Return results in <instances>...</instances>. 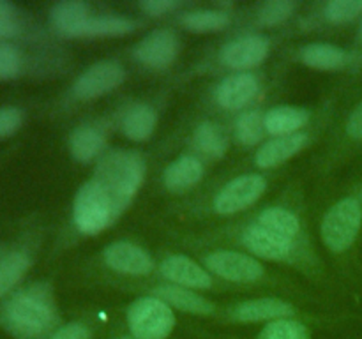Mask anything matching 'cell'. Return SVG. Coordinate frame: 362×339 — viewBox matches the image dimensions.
I'll return each instance as SVG.
<instances>
[{"label":"cell","mask_w":362,"mask_h":339,"mask_svg":"<svg viewBox=\"0 0 362 339\" xmlns=\"http://www.w3.org/2000/svg\"><path fill=\"white\" fill-rule=\"evenodd\" d=\"M57 321L52 290L34 282L11 293L0 307V325L16 339H41Z\"/></svg>","instance_id":"6da1fadb"},{"label":"cell","mask_w":362,"mask_h":339,"mask_svg":"<svg viewBox=\"0 0 362 339\" xmlns=\"http://www.w3.org/2000/svg\"><path fill=\"white\" fill-rule=\"evenodd\" d=\"M144 177V157L134 150L119 148V150H112L103 155L95 168L94 180L112 198L117 212L120 214L140 189Z\"/></svg>","instance_id":"7a4b0ae2"},{"label":"cell","mask_w":362,"mask_h":339,"mask_svg":"<svg viewBox=\"0 0 362 339\" xmlns=\"http://www.w3.org/2000/svg\"><path fill=\"white\" fill-rule=\"evenodd\" d=\"M73 215L74 225L81 233L95 235L103 232L119 215V212L106 191L92 179L78 191L74 198Z\"/></svg>","instance_id":"3957f363"},{"label":"cell","mask_w":362,"mask_h":339,"mask_svg":"<svg viewBox=\"0 0 362 339\" xmlns=\"http://www.w3.org/2000/svg\"><path fill=\"white\" fill-rule=\"evenodd\" d=\"M127 323L136 339H165L175 327V314L165 300L145 297L131 304Z\"/></svg>","instance_id":"277c9868"},{"label":"cell","mask_w":362,"mask_h":339,"mask_svg":"<svg viewBox=\"0 0 362 339\" xmlns=\"http://www.w3.org/2000/svg\"><path fill=\"white\" fill-rule=\"evenodd\" d=\"M362 225V207L356 198L338 201L322 221V239L331 251H346L356 240Z\"/></svg>","instance_id":"5b68a950"},{"label":"cell","mask_w":362,"mask_h":339,"mask_svg":"<svg viewBox=\"0 0 362 339\" xmlns=\"http://www.w3.org/2000/svg\"><path fill=\"white\" fill-rule=\"evenodd\" d=\"M267 182L262 175L247 173L230 180L218 193L214 200V208L219 214H235L253 205L264 194Z\"/></svg>","instance_id":"8992f818"},{"label":"cell","mask_w":362,"mask_h":339,"mask_svg":"<svg viewBox=\"0 0 362 339\" xmlns=\"http://www.w3.org/2000/svg\"><path fill=\"white\" fill-rule=\"evenodd\" d=\"M126 78L124 67L115 60H103L88 67L73 85V95L78 99H94L119 87Z\"/></svg>","instance_id":"52a82bcc"},{"label":"cell","mask_w":362,"mask_h":339,"mask_svg":"<svg viewBox=\"0 0 362 339\" xmlns=\"http://www.w3.org/2000/svg\"><path fill=\"white\" fill-rule=\"evenodd\" d=\"M205 263L212 272L228 281H257L264 275V267L260 261L250 254L237 253V251H214L209 254Z\"/></svg>","instance_id":"ba28073f"},{"label":"cell","mask_w":362,"mask_h":339,"mask_svg":"<svg viewBox=\"0 0 362 339\" xmlns=\"http://www.w3.org/2000/svg\"><path fill=\"white\" fill-rule=\"evenodd\" d=\"M179 37L168 28H159L145 35L134 48L138 62L152 69H165L179 53Z\"/></svg>","instance_id":"9c48e42d"},{"label":"cell","mask_w":362,"mask_h":339,"mask_svg":"<svg viewBox=\"0 0 362 339\" xmlns=\"http://www.w3.org/2000/svg\"><path fill=\"white\" fill-rule=\"evenodd\" d=\"M269 39L260 34H247L232 39L221 49V62L232 69H251L265 60Z\"/></svg>","instance_id":"30bf717a"},{"label":"cell","mask_w":362,"mask_h":339,"mask_svg":"<svg viewBox=\"0 0 362 339\" xmlns=\"http://www.w3.org/2000/svg\"><path fill=\"white\" fill-rule=\"evenodd\" d=\"M105 261L113 270L131 275H145L154 268L151 254L136 244L126 240L110 244L105 249Z\"/></svg>","instance_id":"8fae6325"},{"label":"cell","mask_w":362,"mask_h":339,"mask_svg":"<svg viewBox=\"0 0 362 339\" xmlns=\"http://www.w3.org/2000/svg\"><path fill=\"white\" fill-rule=\"evenodd\" d=\"M244 244L251 253L258 254L262 258H269V260H281L292 253V239L283 237L279 233L272 232V230L265 228V226L251 225L246 228L243 235Z\"/></svg>","instance_id":"7c38bea8"},{"label":"cell","mask_w":362,"mask_h":339,"mask_svg":"<svg viewBox=\"0 0 362 339\" xmlns=\"http://www.w3.org/2000/svg\"><path fill=\"white\" fill-rule=\"evenodd\" d=\"M258 80L251 73H235L226 76L216 88V99L226 109H239L258 94Z\"/></svg>","instance_id":"4fadbf2b"},{"label":"cell","mask_w":362,"mask_h":339,"mask_svg":"<svg viewBox=\"0 0 362 339\" xmlns=\"http://www.w3.org/2000/svg\"><path fill=\"white\" fill-rule=\"evenodd\" d=\"M161 274L168 281L177 282L179 286H187V288H211L212 279L205 268H202L197 261L184 254H173L163 260Z\"/></svg>","instance_id":"5bb4252c"},{"label":"cell","mask_w":362,"mask_h":339,"mask_svg":"<svg viewBox=\"0 0 362 339\" xmlns=\"http://www.w3.org/2000/svg\"><path fill=\"white\" fill-rule=\"evenodd\" d=\"M90 18L88 4L80 0H62L49 9V21L55 32L66 37H76V32Z\"/></svg>","instance_id":"9a60e30c"},{"label":"cell","mask_w":362,"mask_h":339,"mask_svg":"<svg viewBox=\"0 0 362 339\" xmlns=\"http://www.w3.org/2000/svg\"><path fill=\"white\" fill-rule=\"evenodd\" d=\"M308 145V134L296 133L290 136H279L276 140L267 141L257 152V165L260 168H272V166L281 165L283 161L296 155Z\"/></svg>","instance_id":"2e32d148"},{"label":"cell","mask_w":362,"mask_h":339,"mask_svg":"<svg viewBox=\"0 0 362 339\" xmlns=\"http://www.w3.org/2000/svg\"><path fill=\"white\" fill-rule=\"evenodd\" d=\"M293 314V307L281 299H255L239 304L233 311V316L240 321H264V320H281Z\"/></svg>","instance_id":"e0dca14e"},{"label":"cell","mask_w":362,"mask_h":339,"mask_svg":"<svg viewBox=\"0 0 362 339\" xmlns=\"http://www.w3.org/2000/svg\"><path fill=\"white\" fill-rule=\"evenodd\" d=\"M106 147V136L101 127L83 124L73 131L69 138V148L74 159L81 162H88L98 157Z\"/></svg>","instance_id":"ac0fdd59"},{"label":"cell","mask_w":362,"mask_h":339,"mask_svg":"<svg viewBox=\"0 0 362 339\" xmlns=\"http://www.w3.org/2000/svg\"><path fill=\"white\" fill-rule=\"evenodd\" d=\"M265 120V131L278 136H290L296 134L300 127L306 126L310 120V113L304 108L296 106H278V108L269 109Z\"/></svg>","instance_id":"d6986e66"},{"label":"cell","mask_w":362,"mask_h":339,"mask_svg":"<svg viewBox=\"0 0 362 339\" xmlns=\"http://www.w3.org/2000/svg\"><path fill=\"white\" fill-rule=\"evenodd\" d=\"M204 175V165L193 155H180L165 170V184L172 191H182L194 186Z\"/></svg>","instance_id":"ffe728a7"},{"label":"cell","mask_w":362,"mask_h":339,"mask_svg":"<svg viewBox=\"0 0 362 339\" xmlns=\"http://www.w3.org/2000/svg\"><path fill=\"white\" fill-rule=\"evenodd\" d=\"M158 124V113L152 106L138 102L133 105L122 119V133L126 134L129 140L144 141L154 133V127Z\"/></svg>","instance_id":"44dd1931"},{"label":"cell","mask_w":362,"mask_h":339,"mask_svg":"<svg viewBox=\"0 0 362 339\" xmlns=\"http://www.w3.org/2000/svg\"><path fill=\"white\" fill-rule=\"evenodd\" d=\"M300 59L306 66L315 69H339L349 60V53L343 48L327 42H311L300 49Z\"/></svg>","instance_id":"7402d4cb"},{"label":"cell","mask_w":362,"mask_h":339,"mask_svg":"<svg viewBox=\"0 0 362 339\" xmlns=\"http://www.w3.org/2000/svg\"><path fill=\"white\" fill-rule=\"evenodd\" d=\"M156 297L165 300L170 306L182 309L186 313H197V314H209L212 313V304L207 302L204 297L197 295L191 290H186L184 286L175 285H163L156 290Z\"/></svg>","instance_id":"603a6c76"},{"label":"cell","mask_w":362,"mask_h":339,"mask_svg":"<svg viewBox=\"0 0 362 339\" xmlns=\"http://www.w3.org/2000/svg\"><path fill=\"white\" fill-rule=\"evenodd\" d=\"M136 23L129 18L99 14L90 16L76 32V37H101V35H124L134 30Z\"/></svg>","instance_id":"cb8c5ba5"},{"label":"cell","mask_w":362,"mask_h":339,"mask_svg":"<svg viewBox=\"0 0 362 339\" xmlns=\"http://www.w3.org/2000/svg\"><path fill=\"white\" fill-rule=\"evenodd\" d=\"M30 267V258L23 251H13L0 260V299L9 295L11 290L23 279Z\"/></svg>","instance_id":"d4e9b609"},{"label":"cell","mask_w":362,"mask_h":339,"mask_svg":"<svg viewBox=\"0 0 362 339\" xmlns=\"http://www.w3.org/2000/svg\"><path fill=\"white\" fill-rule=\"evenodd\" d=\"M258 225L265 226V228L272 230V232L279 233L283 237H296L300 230L299 218L293 214L292 210L283 207H271L265 208L260 215H258Z\"/></svg>","instance_id":"484cf974"},{"label":"cell","mask_w":362,"mask_h":339,"mask_svg":"<svg viewBox=\"0 0 362 339\" xmlns=\"http://www.w3.org/2000/svg\"><path fill=\"white\" fill-rule=\"evenodd\" d=\"M182 23L187 30L193 32L221 30L230 23V14L219 9H197L184 13Z\"/></svg>","instance_id":"4316f807"},{"label":"cell","mask_w":362,"mask_h":339,"mask_svg":"<svg viewBox=\"0 0 362 339\" xmlns=\"http://www.w3.org/2000/svg\"><path fill=\"white\" fill-rule=\"evenodd\" d=\"M194 143L204 154L211 157H221L228 148V140L221 127L212 122H202L194 131Z\"/></svg>","instance_id":"83f0119b"},{"label":"cell","mask_w":362,"mask_h":339,"mask_svg":"<svg viewBox=\"0 0 362 339\" xmlns=\"http://www.w3.org/2000/svg\"><path fill=\"white\" fill-rule=\"evenodd\" d=\"M265 131V120L260 112H247L237 119L235 136L240 143L255 145L262 140Z\"/></svg>","instance_id":"f1b7e54d"},{"label":"cell","mask_w":362,"mask_h":339,"mask_svg":"<svg viewBox=\"0 0 362 339\" xmlns=\"http://www.w3.org/2000/svg\"><path fill=\"white\" fill-rule=\"evenodd\" d=\"M258 339H311L310 332L304 327L300 321L288 320V318H281V320H274L262 331Z\"/></svg>","instance_id":"f546056e"},{"label":"cell","mask_w":362,"mask_h":339,"mask_svg":"<svg viewBox=\"0 0 362 339\" xmlns=\"http://www.w3.org/2000/svg\"><path fill=\"white\" fill-rule=\"evenodd\" d=\"M296 4L292 0H269L262 4L258 11V20L262 25H278L292 16Z\"/></svg>","instance_id":"4dcf8cb0"},{"label":"cell","mask_w":362,"mask_h":339,"mask_svg":"<svg viewBox=\"0 0 362 339\" xmlns=\"http://www.w3.org/2000/svg\"><path fill=\"white\" fill-rule=\"evenodd\" d=\"M23 69V56L16 46L0 42V80H13Z\"/></svg>","instance_id":"1f68e13d"},{"label":"cell","mask_w":362,"mask_h":339,"mask_svg":"<svg viewBox=\"0 0 362 339\" xmlns=\"http://www.w3.org/2000/svg\"><path fill=\"white\" fill-rule=\"evenodd\" d=\"M362 13V0H331L325 6V18L334 23H345Z\"/></svg>","instance_id":"d6a6232c"},{"label":"cell","mask_w":362,"mask_h":339,"mask_svg":"<svg viewBox=\"0 0 362 339\" xmlns=\"http://www.w3.org/2000/svg\"><path fill=\"white\" fill-rule=\"evenodd\" d=\"M20 13L16 6L7 0H0V42H6L7 39L20 34Z\"/></svg>","instance_id":"836d02e7"},{"label":"cell","mask_w":362,"mask_h":339,"mask_svg":"<svg viewBox=\"0 0 362 339\" xmlns=\"http://www.w3.org/2000/svg\"><path fill=\"white\" fill-rule=\"evenodd\" d=\"M23 124V112L14 106L0 108V140L16 133Z\"/></svg>","instance_id":"e575fe53"},{"label":"cell","mask_w":362,"mask_h":339,"mask_svg":"<svg viewBox=\"0 0 362 339\" xmlns=\"http://www.w3.org/2000/svg\"><path fill=\"white\" fill-rule=\"evenodd\" d=\"M49 339H90V331L83 323H67L55 331Z\"/></svg>","instance_id":"d590c367"},{"label":"cell","mask_w":362,"mask_h":339,"mask_svg":"<svg viewBox=\"0 0 362 339\" xmlns=\"http://www.w3.org/2000/svg\"><path fill=\"white\" fill-rule=\"evenodd\" d=\"M140 7L144 11H147L148 14L159 16V14L168 13V11L179 7V2L177 0H144V2H140Z\"/></svg>","instance_id":"8d00e7d4"},{"label":"cell","mask_w":362,"mask_h":339,"mask_svg":"<svg viewBox=\"0 0 362 339\" xmlns=\"http://www.w3.org/2000/svg\"><path fill=\"white\" fill-rule=\"evenodd\" d=\"M346 131H349L350 136L362 138V102L354 109L352 115H350L349 124H346Z\"/></svg>","instance_id":"74e56055"},{"label":"cell","mask_w":362,"mask_h":339,"mask_svg":"<svg viewBox=\"0 0 362 339\" xmlns=\"http://www.w3.org/2000/svg\"><path fill=\"white\" fill-rule=\"evenodd\" d=\"M120 339H136V338H129V335H124V338H120Z\"/></svg>","instance_id":"f35d334b"},{"label":"cell","mask_w":362,"mask_h":339,"mask_svg":"<svg viewBox=\"0 0 362 339\" xmlns=\"http://www.w3.org/2000/svg\"><path fill=\"white\" fill-rule=\"evenodd\" d=\"M361 37H362V23H361Z\"/></svg>","instance_id":"ab89813d"}]
</instances>
